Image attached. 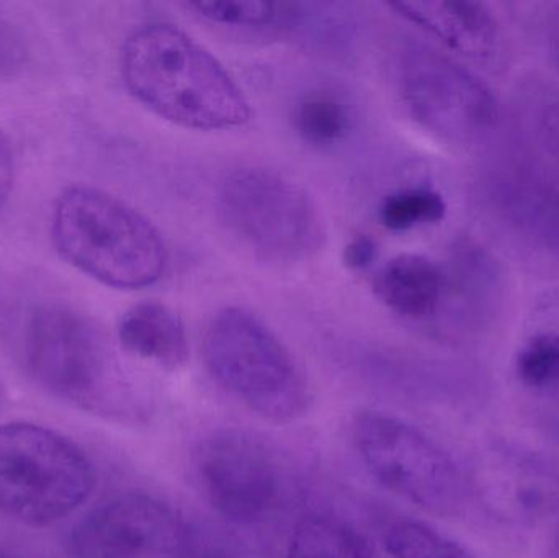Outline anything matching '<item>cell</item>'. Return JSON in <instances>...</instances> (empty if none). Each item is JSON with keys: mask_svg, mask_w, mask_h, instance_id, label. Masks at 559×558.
Returning <instances> with one entry per match:
<instances>
[{"mask_svg": "<svg viewBox=\"0 0 559 558\" xmlns=\"http://www.w3.org/2000/svg\"><path fill=\"white\" fill-rule=\"evenodd\" d=\"M121 78L147 110L177 127L225 131L245 127L252 108L218 58L166 22L134 29L121 48Z\"/></svg>", "mask_w": 559, "mask_h": 558, "instance_id": "obj_1", "label": "cell"}, {"mask_svg": "<svg viewBox=\"0 0 559 558\" xmlns=\"http://www.w3.org/2000/svg\"><path fill=\"white\" fill-rule=\"evenodd\" d=\"M51 235L64 261L107 287L140 290L166 274L169 254L159 229L104 190H64L52 212Z\"/></svg>", "mask_w": 559, "mask_h": 558, "instance_id": "obj_2", "label": "cell"}, {"mask_svg": "<svg viewBox=\"0 0 559 558\" xmlns=\"http://www.w3.org/2000/svg\"><path fill=\"white\" fill-rule=\"evenodd\" d=\"M22 349L29 376L75 408L118 423L143 422L150 413L124 383L97 328L68 305L33 308Z\"/></svg>", "mask_w": 559, "mask_h": 558, "instance_id": "obj_3", "label": "cell"}, {"mask_svg": "<svg viewBox=\"0 0 559 558\" xmlns=\"http://www.w3.org/2000/svg\"><path fill=\"white\" fill-rule=\"evenodd\" d=\"M202 354L212 379L265 422L289 425L311 409V390L288 347L251 311H216Z\"/></svg>", "mask_w": 559, "mask_h": 558, "instance_id": "obj_4", "label": "cell"}, {"mask_svg": "<svg viewBox=\"0 0 559 558\" xmlns=\"http://www.w3.org/2000/svg\"><path fill=\"white\" fill-rule=\"evenodd\" d=\"M95 484L91 459L64 436L33 423L0 426V513L49 526L81 508Z\"/></svg>", "mask_w": 559, "mask_h": 558, "instance_id": "obj_5", "label": "cell"}, {"mask_svg": "<svg viewBox=\"0 0 559 558\" xmlns=\"http://www.w3.org/2000/svg\"><path fill=\"white\" fill-rule=\"evenodd\" d=\"M352 439L361 464L384 490L433 517L462 513L468 497L465 477L423 429L390 413L365 409L355 416Z\"/></svg>", "mask_w": 559, "mask_h": 558, "instance_id": "obj_6", "label": "cell"}, {"mask_svg": "<svg viewBox=\"0 0 559 558\" xmlns=\"http://www.w3.org/2000/svg\"><path fill=\"white\" fill-rule=\"evenodd\" d=\"M218 213L226 231L264 261H305L324 239L311 197L267 167H242L223 180Z\"/></svg>", "mask_w": 559, "mask_h": 558, "instance_id": "obj_7", "label": "cell"}, {"mask_svg": "<svg viewBox=\"0 0 559 558\" xmlns=\"http://www.w3.org/2000/svg\"><path fill=\"white\" fill-rule=\"evenodd\" d=\"M400 88L414 120L440 140L468 143L498 120V102L463 66L423 45L400 58Z\"/></svg>", "mask_w": 559, "mask_h": 558, "instance_id": "obj_8", "label": "cell"}, {"mask_svg": "<svg viewBox=\"0 0 559 558\" xmlns=\"http://www.w3.org/2000/svg\"><path fill=\"white\" fill-rule=\"evenodd\" d=\"M192 464L200 494L229 523L255 524L278 507L282 472L277 458L249 432H212L197 446Z\"/></svg>", "mask_w": 559, "mask_h": 558, "instance_id": "obj_9", "label": "cell"}, {"mask_svg": "<svg viewBox=\"0 0 559 558\" xmlns=\"http://www.w3.org/2000/svg\"><path fill=\"white\" fill-rule=\"evenodd\" d=\"M192 544L182 514L146 494H124L92 511L71 536L69 558L180 557Z\"/></svg>", "mask_w": 559, "mask_h": 558, "instance_id": "obj_10", "label": "cell"}, {"mask_svg": "<svg viewBox=\"0 0 559 558\" xmlns=\"http://www.w3.org/2000/svg\"><path fill=\"white\" fill-rule=\"evenodd\" d=\"M390 7L447 48L468 58H489L498 45V23L485 3L443 0L394 2Z\"/></svg>", "mask_w": 559, "mask_h": 558, "instance_id": "obj_11", "label": "cell"}, {"mask_svg": "<svg viewBox=\"0 0 559 558\" xmlns=\"http://www.w3.org/2000/svg\"><path fill=\"white\" fill-rule=\"evenodd\" d=\"M120 346L160 369L179 370L190 356L189 336L179 314L160 301H141L118 321Z\"/></svg>", "mask_w": 559, "mask_h": 558, "instance_id": "obj_12", "label": "cell"}, {"mask_svg": "<svg viewBox=\"0 0 559 558\" xmlns=\"http://www.w3.org/2000/svg\"><path fill=\"white\" fill-rule=\"evenodd\" d=\"M442 269L420 254H400L386 262L373 282L378 300L407 320H426L439 310L443 297Z\"/></svg>", "mask_w": 559, "mask_h": 558, "instance_id": "obj_13", "label": "cell"}, {"mask_svg": "<svg viewBox=\"0 0 559 558\" xmlns=\"http://www.w3.org/2000/svg\"><path fill=\"white\" fill-rule=\"evenodd\" d=\"M288 558H373V550L347 521L308 514L293 527Z\"/></svg>", "mask_w": 559, "mask_h": 558, "instance_id": "obj_14", "label": "cell"}, {"mask_svg": "<svg viewBox=\"0 0 559 558\" xmlns=\"http://www.w3.org/2000/svg\"><path fill=\"white\" fill-rule=\"evenodd\" d=\"M293 128L311 146H332L341 143L350 131V108L334 92H308L293 108Z\"/></svg>", "mask_w": 559, "mask_h": 558, "instance_id": "obj_15", "label": "cell"}, {"mask_svg": "<svg viewBox=\"0 0 559 558\" xmlns=\"http://www.w3.org/2000/svg\"><path fill=\"white\" fill-rule=\"evenodd\" d=\"M383 544L391 558H476L442 531L416 520L393 521Z\"/></svg>", "mask_w": 559, "mask_h": 558, "instance_id": "obj_16", "label": "cell"}, {"mask_svg": "<svg viewBox=\"0 0 559 558\" xmlns=\"http://www.w3.org/2000/svg\"><path fill=\"white\" fill-rule=\"evenodd\" d=\"M378 215L384 228L409 231L442 222L447 215V202L442 193L429 187H409L384 197Z\"/></svg>", "mask_w": 559, "mask_h": 558, "instance_id": "obj_17", "label": "cell"}, {"mask_svg": "<svg viewBox=\"0 0 559 558\" xmlns=\"http://www.w3.org/2000/svg\"><path fill=\"white\" fill-rule=\"evenodd\" d=\"M187 10L213 25L226 28H286L288 3L271 2H189Z\"/></svg>", "mask_w": 559, "mask_h": 558, "instance_id": "obj_18", "label": "cell"}, {"mask_svg": "<svg viewBox=\"0 0 559 558\" xmlns=\"http://www.w3.org/2000/svg\"><path fill=\"white\" fill-rule=\"evenodd\" d=\"M515 373L532 392L559 395V333L528 337L515 357Z\"/></svg>", "mask_w": 559, "mask_h": 558, "instance_id": "obj_19", "label": "cell"}, {"mask_svg": "<svg viewBox=\"0 0 559 558\" xmlns=\"http://www.w3.org/2000/svg\"><path fill=\"white\" fill-rule=\"evenodd\" d=\"M28 56V41L22 26L0 10V78L22 71Z\"/></svg>", "mask_w": 559, "mask_h": 558, "instance_id": "obj_20", "label": "cell"}, {"mask_svg": "<svg viewBox=\"0 0 559 558\" xmlns=\"http://www.w3.org/2000/svg\"><path fill=\"white\" fill-rule=\"evenodd\" d=\"M378 246L367 235L355 236L344 249V264L350 271H365L377 261Z\"/></svg>", "mask_w": 559, "mask_h": 558, "instance_id": "obj_21", "label": "cell"}, {"mask_svg": "<svg viewBox=\"0 0 559 558\" xmlns=\"http://www.w3.org/2000/svg\"><path fill=\"white\" fill-rule=\"evenodd\" d=\"M15 182V157L9 138L0 130V206L7 202Z\"/></svg>", "mask_w": 559, "mask_h": 558, "instance_id": "obj_22", "label": "cell"}, {"mask_svg": "<svg viewBox=\"0 0 559 558\" xmlns=\"http://www.w3.org/2000/svg\"><path fill=\"white\" fill-rule=\"evenodd\" d=\"M547 124L548 133H550L551 141H554L555 147H557L559 153V104H555L548 110Z\"/></svg>", "mask_w": 559, "mask_h": 558, "instance_id": "obj_23", "label": "cell"}, {"mask_svg": "<svg viewBox=\"0 0 559 558\" xmlns=\"http://www.w3.org/2000/svg\"><path fill=\"white\" fill-rule=\"evenodd\" d=\"M0 558H22V557L16 556V554L10 553V550L2 549V547H0Z\"/></svg>", "mask_w": 559, "mask_h": 558, "instance_id": "obj_24", "label": "cell"}, {"mask_svg": "<svg viewBox=\"0 0 559 558\" xmlns=\"http://www.w3.org/2000/svg\"><path fill=\"white\" fill-rule=\"evenodd\" d=\"M558 62H559V41H558Z\"/></svg>", "mask_w": 559, "mask_h": 558, "instance_id": "obj_25", "label": "cell"}]
</instances>
